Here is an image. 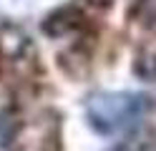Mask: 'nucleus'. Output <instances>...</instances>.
I'll return each instance as SVG.
<instances>
[{
  "instance_id": "nucleus-1",
  "label": "nucleus",
  "mask_w": 156,
  "mask_h": 151,
  "mask_svg": "<svg viewBox=\"0 0 156 151\" xmlns=\"http://www.w3.org/2000/svg\"><path fill=\"white\" fill-rule=\"evenodd\" d=\"M146 101L144 96H101L91 101L88 106V116L91 124L98 126L101 131H113L121 126H129L146 111Z\"/></svg>"
}]
</instances>
